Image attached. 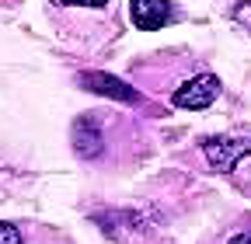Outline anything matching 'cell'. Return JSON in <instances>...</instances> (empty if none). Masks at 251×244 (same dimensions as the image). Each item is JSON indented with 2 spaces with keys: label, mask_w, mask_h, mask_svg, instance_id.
Returning <instances> with one entry per match:
<instances>
[{
  "label": "cell",
  "mask_w": 251,
  "mask_h": 244,
  "mask_svg": "<svg viewBox=\"0 0 251 244\" xmlns=\"http://www.w3.org/2000/svg\"><path fill=\"white\" fill-rule=\"evenodd\" d=\"M80 87L94 91V95H105L112 101H126V105H136L140 101L136 91L129 84H122L119 77H112V73H80Z\"/></svg>",
  "instance_id": "obj_4"
},
{
  "label": "cell",
  "mask_w": 251,
  "mask_h": 244,
  "mask_svg": "<svg viewBox=\"0 0 251 244\" xmlns=\"http://www.w3.org/2000/svg\"><path fill=\"white\" fill-rule=\"evenodd\" d=\"M216 95H220V80L213 73H199L175 91V105L188 108V112H199V108H209L216 101Z\"/></svg>",
  "instance_id": "obj_2"
},
{
  "label": "cell",
  "mask_w": 251,
  "mask_h": 244,
  "mask_svg": "<svg viewBox=\"0 0 251 244\" xmlns=\"http://www.w3.org/2000/svg\"><path fill=\"white\" fill-rule=\"evenodd\" d=\"M129 18L143 32H157L175 18V7L171 0H129Z\"/></svg>",
  "instance_id": "obj_3"
},
{
  "label": "cell",
  "mask_w": 251,
  "mask_h": 244,
  "mask_svg": "<svg viewBox=\"0 0 251 244\" xmlns=\"http://www.w3.org/2000/svg\"><path fill=\"white\" fill-rule=\"evenodd\" d=\"M0 244H25L21 241V230L14 223H0Z\"/></svg>",
  "instance_id": "obj_5"
},
{
  "label": "cell",
  "mask_w": 251,
  "mask_h": 244,
  "mask_svg": "<svg viewBox=\"0 0 251 244\" xmlns=\"http://www.w3.org/2000/svg\"><path fill=\"white\" fill-rule=\"evenodd\" d=\"M56 4H67V7H101L108 0H56Z\"/></svg>",
  "instance_id": "obj_7"
},
{
  "label": "cell",
  "mask_w": 251,
  "mask_h": 244,
  "mask_svg": "<svg viewBox=\"0 0 251 244\" xmlns=\"http://www.w3.org/2000/svg\"><path fill=\"white\" fill-rule=\"evenodd\" d=\"M202 154L213 171H234L251 154V140L248 136H209L202 140Z\"/></svg>",
  "instance_id": "obj_1"
},
{
  "label": "cell",
  "mask_w": 251,
  "mask_h": 244,
  "mask_svg": "<svg viewBox=\"0 0 251 244\" xmlns=\"http://www.w3.org/2000/svg\"><path fill=\"white\" fill-rule=\"evenodd\" d=\"M227 244H251V223H244V227H237L230 237H227Z\"/></svg>",
  "instance_id": "obj_6"
}]
</instances>
